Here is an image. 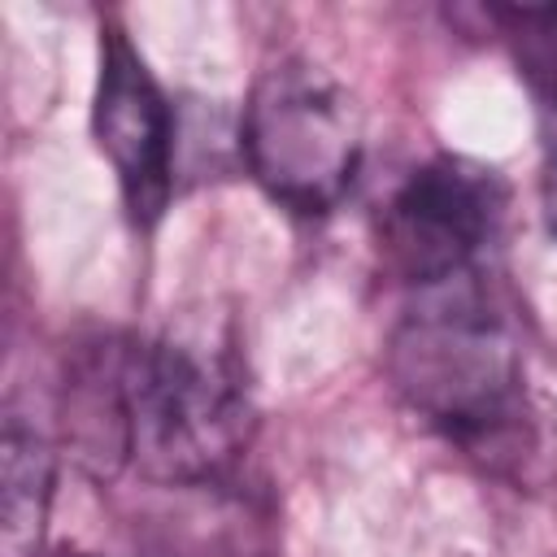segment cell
Segmentation results:
<instances>
[{
    "instance_id": "obj_1",
    "label": "cell",
    "mask_w": 557,
    "mask_h": 557,
    "mask_svg": "<svg viewBox=\"0 0 557 557\" xmlns=\"http://www.w3.org/2000/svg\"><path fill=\"white\" fill-rule=\"evenodd\" d=\"M470 274L426 287L387 348L396 392L440 435L496 470L522 474L540 448L522 352Z\"/></svg>"
},
{
    "instance_id": "obj_2",
    "label": "cell",
    "mask_w": 557,
    "mask_h": 557,
    "mask_svg": "<svg viewBox=\"0 0 557 557\" xmlns=\"http://www.w3.org/2000/svg\"><path fill=\"white\" fill-rule=\"evenodd\" d=\"M252 435V400L231 335L170 331L126 348V448L152 487L226 479Z\"/></svg>"
},
{
    "instance_id": "obj_3",
    "label": "cell",
    "mask_w": 557,
    "mask_h": 557,
    "mask_svg": "<svg viewBox=\"0 0 557 557\" xmlns=\"http://www.w3.org/2000/svg\"><path fill=\"white\" fill-rule=\"evenodd\" d=\"M244 157L257 183L296 213H326L361 165V109L318 61L270 65L244 104Z\"/></svg>"
},
{
    "instance_id": "obj_4",
    "label": "cell",
    "mask_w": 557,
    "mask_h": 557,
    "mask_svg": "<svg viewBox=\"0 0 557 557\" xmlns=\"http://www.w3.org/2000/svg\"><path fill=\"white\" fill-rule=\"evenodd\" d=\"M505 209L496 170L466 157H435L418 165L383 205V261L418 292L470 274V261L492 239Z\"/></svg>"
},
{
    "instance_id": "obj_5",
    "label": "cell",
    "mask_w": 557,
    "mask_h": 557,
    "mask_svg": "<svg viewBox=\"0 0 557 557\" xmlns=\"http://www.w3.org/2000/svg\"><path fill=\"white\" fill-rule=\"evenodd\" d=\"M96 139L113 161L122 196L139 222H152L174 187V117L152 83L139 52L122 30H109L100 44V83H96Z\"/></svg>"
},
{
    "instance_id": "obj_6",
    "label": "cell",
    "mask_w": 557,
    "mask_h": 557,
    "mask_svg": "<svg viewBox=\"0 0 557 557\" xmlns=\"http://www.w3.org/2000/svg\"><path fill=\"white\" fill-rule=\"evenodd\" d=\"M157 492L170 500L144 522L148 557H270V513L226 479Z\"/></svg>"
},
{
    "instance_id": "obj_7",
    "label": "cell",
    "mask_w": 557,
    "mask_h": 557,
    "mask_svg": "<svg viewBox=\"0 0 557 557\" xmlns=\"http://www.w3.org/2000/svg\"><path fill=\"white\" fill-rule=\"evenodd\" d=\"M52 505V444L17 413L0 440V548L4 557H35Z\"/></svg>"
},
{
    "instance_id": "obj_8",
    "label": "cell",
    "mask_w": 557,
    "mask_h": 557,
    "mask_svg": "<svg viewBox=\"0 0 557 557\" xmlns=\"http://www.w3.org/2000/svg\"><path fill=\"white\" fill-rule=\"evenodd\" d=\"M509 35L518 44L522 74L531 78L548 117H557V9H509Z\"/></svg>"
},
{
    "instance_id": "obj_9",
    "label": "cell",
    "mask_w": 557,
    "mask_h": 557,
    "mask_svg": "<svg viewBox=\"0 0 557 557\" xmlns=\"http://www.w3.org/2000/svg\"><path fill=\"white\" fill-rule=\"evenodd\" d=\"M544 205H548V218H553V226H557V157H553V165H548V183H544Z\"/></svg>"
},
{
    "instance_id": "obj_10",
    "label": "cell",
    "mask_w": 557,
    "mask_h": 557,
    "mask_svg": "<svg viewBox=\"0 0 557 557\" xmlns=\"http://www.w3.org/2000/svg\"><path fill=\"white\" fill-rule=\"evenodd\" d=\"M48 557H96V553H83V548H61V553H48Z\"/></svg>"
}]
</instances>
